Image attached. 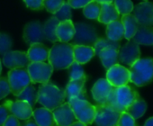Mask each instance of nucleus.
<instances>
[{
	"label": "nucleus",
	"instance_id": "obj_1",
	"mask_svg": "<svg viewBox=\"0 0 153 126\" xmlns=\"http://www.w3.org/2000/svg\"><path fill=\"white\" fill-rule=\"evenodd\" d=\"M49 64L53 70H66L74 61L73 45L68 42H55L49 51Z\"/></svg>",
	"mask_w": 153,
	"mask_h": 126
},
{
	"label": "nucleus",
	"instance_id": "obj_2",
	"mask_svg": "<svg viewBox=\"0 0 153 126\" xmlns=\"http://www.w3.org/2000/svg\"><path fill=\"white\" fill-rule=\"evenodd\" d=\"M65 90L52 83L47 82L39 87L37 102L50 111H53L55 108L62 105L65 102Z\"/></svg>",
	"mask_w": 153,
	"mask_h": 126
},
{
	"label": "nucleus",
	"instance_id": "obj_3",
	"mask_svg": "<svg viewBox=\"0 0 153 126\" xmlns=\"http://www.w3.org/2000/svg\"><path fill=\"white\" fill-rule=\"evenodd\" d=\"M130 82L137 87L149 85L153 79V59H139L130 67Z\"/></svg>",
	"mask_w": 153,
	"mask_h": 126
},
{
	"label": "nucleus",
	"instance_id": "obj_4",
	"mask_svg": "<svg viewBox=\"0 0 153 126\" xmlns=\"http://www.w3.org/2000/svg\"><path fill=\"white\" fill-rule=\"evenodd\" d=\"M68 103L72 108L76 120L86 125H91L94 122L96 117V106L87 99L75 97L68 100Z\"/></svg>",
	"mask_w": 153,
	"mask_h": 126
},
{
	"label": "nucleus",
	"instance_id": "obj_5",
	"mask_svg": "<svg viewBox=\"0 0 153 126\" xmlns=\"http://www.w3.org/2000/svg\"><path fill=\"white\" fill-rule=\"evenodd\" d=\"M74 25L75 35L71 40V44L93 47L99 38L97 29L93 25L85 23H76Z\"/></svg>",
	"mask_w": 153,
	"mask_h": 126
},
{
	"label": "nucleus",
	"instance_id": "obj_6",
	"mask_svg": "<svg viewBox=\"0 0 153 126\" xmlns=\"http://www.w3.org/2000/svg\"><path fill=\"white\" fill-rule=\"evenodd\" d=\"M7 79L10 86V91L16 96L31 84V79L26 68L11 70L8 72Z\"/></svg>",
	"mask_w": 153,
	"mask_h": 126
},
{
	"label": "nucleus",
	"instance_id": "obj_7",
	"mask_svg": "<svg viewBox=\"0 0 153 126\" xmlns=\"http://www.w3.org/2000/svg\"><path fill=\"white\" fill-rule=\"evenodd\" d=\"M26 69L33 84L49 82L54 70L51 65L46 62H30Z\"/></svg>",
	"mask_w": 153,
	"mask_h": 126
},
{
	"label": "nucleus",
	"instance_id": "obj_8",
	"mask_svg": "<svg viewBox=\"0 0 153 126\" xmlns=\"http://www.w3.org/2000/svg\"><path fill=\"white\" fill-rule=\"evenodd\" d=\"M139 98H140L139 93L128 85L114 87V100L120 113L125 112L126 108Z\"/></svg>",
	"mask_w": 153,
	"mask_h": 126
},
{
	"label": "nucleus",
	"instance_id": "obj_9",
	"mask_svg": "<svg viewBox=\"0 0 153 126\" xmlns=\"http://www.w3.org/2000/svg\"><path fill=\"white\" fill-rule=\"evenodd\" d=\"M95 122L97 126H117L121 113L105 104H97Z\"/></svg>",
	"mask_w": 153,
	"mask_h": 126
},
{
	"label": "nucleus",
	"instance_id": "obj_10",
	"mask_svg": "<svg viewBox=\"0 0 153 126\" xmlns=\"http://www.w3.org/2000/svg\"><path fill=\"white\" fill-rule=\"evenodd\" d=\"M139 59H140V46L133 41L130 40L126 44L120 47L118 50V59L122 64L131 67Z\"/></svg>",
	"mask_w": 153,
	"mask_h": 126
},
{
	"label": "nucleus",
	"instance_id": "obj_11",
	"mask_svg": "<svg viewBox=\"0 0 153 126\" xmlns=\"http://www.w3.org/2000/svg\"><path fill=\"white\" fill-rule=\"evenodd\" d=\"M106 79L114 87L128 85L130 82V71L127 68L120 64L114 65L107 70Z\"/></svg>",
	"mask_w": 153,
	"mask_h": 126
},
{
	"label": "nucleus",
	"instance_id": "obj_12",
	"mask_svg": "<svg viewBox=\"0 0 153 126\" xmlns=\"http://www.w3.org/2000/svg\"><path fill=\"white\" fill-rule=\"evenodd\" d=\"M23 38L28 45H32L33 43H42L44 40H46L43 33V25L38 21L28 23L25 26Z\"/></svg>",
	"mask_w": 153,
	"mask_h": 126
},
{
	"label": "nucleus",
	"instance_id": "obj_13",
	"mask_svg": "<svg viewBox=\"0 0 153 126\" xmlns=\"http://www.w3.org/2000/svg\"><path fill=\"white\" fill-rule=\"evenodd\" d=\"M10 112L11 114L16 116L20 120H28L33 116V107L30 104L25 100H7L3 104Z\"/></svg>",
	"mask_w": 153,
	"mask_h": 126
},
{
	"label": "nucleus",
	"instance_id": "obj_14",
	"mask_svg": "<svg viewBox=\"0 0 153 126\" xmlns=\"http://www.w3.org/2000/svg\"><path fill=\"white\" fill-rule=\"evenodd\" d=\"M27 53L19 50H10L3 55V64L11 70L18 68H27L30 64Z\"/></svg>",
	"mask_w": 153,
	"mask_h": 126
},
{
	"label": "nucleus",
	"instance_id": "obj_15",
	"mask_svg": "<svg viewBox=\"0 0 153 126\" xmlns=\"http://www.w3.org/2000/svg\"><path fill=\"white\" fill-rule=\"evenodd\" d=\"M133 16L139 24L152 26L153 25V3L142 2L133 7Z\"/></svg>",
	"mask_w": 153,
	"mask_h": 126
},
{
	"label": "nucleus",
	"instance_id": "obj_16",
	"mask_svg": "<svg viewBox=\"0 0 153 126\" xmlns=\"http://www.w3.org/2000/svg\"><path fill=\"white\" fill-rule=\"evenodd\" d=\"M55 121L58 126H69L76 122V117L69 104L63 103L52 111Z\"/></svg>",
	"mask_w": 153,
	"mask_h": 126
},
{
	"label": "nucleus",
	"instance_id": "obj_17",
	"mask_svg": "<svg viewBox=\"0 0 153 126\" xmlns=\"http://www.w3.org/2000/svg\"><path fill=\"white\" fill-rule=\"evenodd\" d=\"M86 81H87V77L79 79L69 80L65 89L66 98L68 100L75 97L80 99H87V92L85 88Z\"/></svg>",
	"mask_w": 153,
	"mask_h": 126
},
{
	"label": "nucleus",
	"instance_id": "obj_18",
	"mask_svg": "<svg viewBox=\"0 0 153 126\" xmlns=\"http://www.w3.org/2000/svg\"><path fill=\"white\" fill-rule=\"evenodd\" d=\"M113 88L114 87L107 81L106 79H98L91 89L93 98L97 104H105Z\"/></svg>",
	"mask_w": 153,
	"mask_h": 126
},
{
	"label": "nucleus",
	"instance_id": "obj_19",
	"mask_svg": "<svg viewBox=\"0 0 153 126\" xmlns=\"http://www.w3.org/2000/svg\"><path fill=\"white\" fill-rule=\"evenodd\" d=\"M96 55L95 50L91 46L85 45H73L74 61L83 65L88 63Z\"/></svg>",
	"mask_w": 153,
	"mask_h": 126
},
{
	"label": "nucleus",
	"instance_id": "obj_20",
	"mask_svg": "<svg viewBox=\"0 0 153 126\" xmlns=\"http://www.w3.org/2000/svg\"><path fill=\"white\" fill-rule=\"evenodd\" d=\"M75 35V25L72 20L59 22L56 29V36L60 42H70Z\"/></svg>",
	"mask_w": 153,
	"mask_h": 126
},
{
	"label": "nucleus",
	"instance_id": "obj_21",
	"mask_svg": "<svg viewBox=\"0 0 153 126\" xmlns=\"http://www.w3.org/2000/svg\"><path fill=\"white\" fill-rule=\"evenodd\" d=\"M50 50L43 43H33L27 50V56L31 62H45L48 60Z\"/></svg>",
	"mask_w": 153,
	"mask_h": 126
},
{
	"label": "nucleus",
	"instance_id": "obj_22",
	"mask_svg": "<svg viewBox=\"0 0 153 126\" xmlns=\"http://www.w3.org/2000/svg\"><path fill=\"white\" fill-rule=\"evenodd\" d=\"M33 117L38 126H58L52 111L45 107L35 109L33 113Z\"/></svg>",
	"mask_w": 153,
	"mask_h": 126
},
{
	"label": "nucleus",
	"instance_id": "obj_23",
	"mask_svg": "<svg viewBox=\"0 0 153 126\" xmlns=\"http://www.w3.org/2000/svg\"><path fill=\"white\" fill-rule=\"evenodd\" d=\"M131 41L139 45H153V27L139 24L138 29Z\"/></svg>",
	"mask_w": 153,
	"mask_h": 126
},
{
	"label": "nucleus",
	"instance_id": "obj_24",
	"mask_svg": "<svg viewBox=\"0 0 153 126\" xmlns=\"http://www.w3.org/2000/svg\"><path fill=\"white\" fill-rule=\"evenodd\" d=\"M120 15L118 11L116 10L114 3L110 4H101V10H100V15L97 18L98 22L108 24L111 22L119 20Z\"/></svg>",
	"mask_w": 153,
	"mask_h": 126
},
{
	"label": "nucleus",
	"instance_id": "obj_25",
	"mask_svg": "<svg viewBox=\"0 0 153 126\" xmlns=\"http://www.w3.org/2000/svg\"><path fill=\"white\" fill-rule=\"evenodd\" d=\"M98 57L105 70H109L114 65L119 64L118 50L114 48H105L100 50Z\"/></svg>",
	"mask_w": 153,
	"mask_h": 126
},
{
	"label": "nucleus",
	"instance_id": "obj_26",
	"mask_svg": "<svg viewBox=\"0 0 153 126\" xmlns=\"http://www.w3.org/2000/svg\"><path fill=\"white\" fill-rule=\"evenodd\" d=\"M106 37L107 39L114 42H120L124 38V28L121 20L111 22L106 27Z\"/></svg>",
	"mask_w": 153,
	"mask_h": 126
},
{
	"label": "nucleus",
	"instance_id": "obj_27",
	"mask_svg": "<svg viewBox=\"0 0 153 126\" xmlns=\"http://www.w3.org/2000/svg\"><path fill=\"white\" fill-rule=\"evenodd\" d=\"M121 22L124 28V38L128 41L131 40V38L134 36V34L137 32L139 24L136 20V18L131 14L124 15L121 18Z\"/></svg>",
	"mask_w": 153,
	"mask_h": 126
},
{
	"label": "nucleus",
	"instance_id": "obj_28",
	"mask_svg": "<svg viewBox=\"0 0 153 126\" xmlns=\"http://www.w3.org/2000/svg\"><path fill=\"white\" fill-rule=\"evenodd\" d=\"M59 24V21L53 16L50 19H48L43 25V33H44L45 39L51 42L55 43L59 42L56 36V29Z\"/></svg>",
	"mask_w": 153,
	"mask_h": 126
},
{
	"label": "nucleus",
	"instance_id": "obj_29",
	"mask_svg": "<svg viewBox=\"0 0 153 126\" xmlns=\"http://www.w3.org/2000/svg\"><path fill=\"white\" fill-rule=\"evenodd\" d=\"M146 110H147L146 102L144 100H142L141 98H139L133 104H131L130 106H128L126 108L125 112L136 120V119H139L141 116H143Z\"/></svg>",
	"mask_w": 153,
	"mask_h": 126
},
{
	"label": "nucleus",
	"instance_id": "obj_30",
	"mask_svg": "<svg viewBox=\"0 0 153 126\" xmlns=\"http://www.w3.org/2000/svg\"><path fill=\"white\" fill-rule=\"evenodd\" d=\"M16 97H17V100H25V101L28 102L30 104V105L32 107H33L37 102L38 91L32 84H30Z\"/></svg>",
	"mask_w": 153,
	"mask_h": 126
},
{
	"label": "nucleus",
	"instance_id": "obj_31",
	"mask_svg": "<svg viewBox=\"0 0 153 126\" xmlns=\"http://www.w3.org/2000/svg\"><path fill=\"white\" fill-rule=\"evenodd\" d=\"M101 10V4L96 0H92L85 7H83V14L88 19L96 20L98 18Z\"/></svg>",
	"mask_w": 153,
	"mask_h": 126
},
{
	"label": "nucleus",
	"instance_id": "obj_32",
	"mask_svg": "<svg viewBox=\"0 0 153 126\" xmlns=\"http://www.w3.org/2000/svg\"><path fill=\"white\" fill-rule=\"evenodd\" d=\"M93 48L95 50L96 54L98 55L100 50L105 49V48H114V49L119 50L120 43H119V42H114V41H111L107 38H98V40L94 44Z\"/></svg>",
	"mask_w": 153,
	"mask_h": 126
},
{
	"label": "nucleus",
	"instance_id": "obj_33",
	"mask_svg": "<svg viewBox=\"0 0 153 126\" xmlns=\"http://www.w3.org/2000/svg\"><path fill=\"white\" fill-rule=\"evenodd\" d=\"M114 5L119 15L124 16L131 14L133 10V4L131 0H114Z\"/></svg>",
	"mask_w": 153,
	"mask_h": 126
},
{
	"label": "nucleus",
	"instance_id": "obj_34",
	"mask_svg": "<svg viewBox=\"0 0 153 126\" xmlns=\"http://www.w3.org/2000/svg\"><path fill=\"white\" fill-rule=\"evenodd\" d=\"M68 69V74H69V80L79 79L87 77L82 66L76 61H73L72 64Z\"/></svg>",
	"mask_w": 153,
	"mask_h": 126
},
{
	"label": "nucleus",
	"instance_id": "obj_35",
	"mask_svg": "<svg viewBox=\"0 0 153 126\" xmlns=\"http://www.w3.org/2000/svg\"><path fill=\"white\" fill-rule=\"evenodd\" d=\"M54 16L59 21L63 22L66 20H71L72 16H71V7L68 3H64L63 6L59 8V11H57L54 14Z\"/></svg>",
	"mask_w": 153,
	"mask_h": 126
},
{
	"label": "nucleus",
	"instance_id": "obj_36",
	"mask_svg": "<svg viewBox=\"0 0 153 126\" xmlns=\"http://www.w3.org/2000/svg\"><path fill=\"white\" fill-rule=\"evenodd\" d=\"M12 39L8 34L0 33V55H5L12 49Z\"/></svg>",
	"mask_w": 153,
	"mask_h": 126
},
{
	"label": "nucleus",
	"instance_id": "obj_37",
	"mask_svg": "<svg viewBox=\"0 0 153 126\" xmlns=\"http://www.w3.org/2000/svg\"><path fill=\"white\" fill-rule=\"evenodd\" d=\"M65 3V0H43V7L51 14H55Z\"/></svg>",
	"mask_w": 153,
	"mask_h": 126
},
{
	"label": "nucleus",
	"instance_id": "obj_38",
	"mask_svg": "<svg viewBox=\"0 0 153 126\" xmlns=\"http://www.w3.org/2000/svg\"><path fill=\"white\" fill-rule=\"evenodd\" d=\"M117 126H136V122L135 119L132 118L129 113L123 112L120 114Z\"/></svg>",
	"mask_w": 153,
	"mask_h": 126
},
{
	"label": "nucleus",
	"instance_id": "obj_39",
	"mask_svg": "<svg viewBox=\"0 0 153 126\" xmlns=\"http://www.w3.org/2000/svg\"><path fill=\"white\" fill-rule=\"evenodd\" d=\"M10 93V86L7 78H0V100L7 97Z\"/></svg>",
	"mask_w": 153,
	"mask_h": 126
},
{
	"label": "nucleus",
	"instance_id": "obj_40",
	"mask_svg": "<svg viewBox=\"0 0 153 126\" xmlns=\"http://www.w3.org/2000/svg\"><path fill=\"white\" fill-rule=\"evenodd\" d=\"M26 7L32 10H42L43 8V0H24Z\"/></svg>",
	"mask_w": 153,
	"mask_h": 126
},
{
	"label": "nucleus",
	"instance_id": "obj_41",
	"mask_svg": "<svg viewBox=\"0 0 153 126\" xmlns=\"http://www.w3.org/2000/svg\"><path fill=\"white\" fill-rule=\"evenodd\" d=\"M92 0H68V4L71 7V8L78 9L85 7Z\"/></svg>",
	"mask_w": 153,
	"mask_h": 126
},
{
	"label": "nucleus",
	"instance_id": "obj_42",
	"mask_svg": "<svg viewBox=\"0 0 153 126\" xmlns=\"http://www.w3.org/2000/svg\"><path fill=\"white\" fill-rule=\"evenodd\" d=\"M3 126H21V123L18 118H16L13 114H10L5 121Z\"/></svg>",
	"mask_w": 153,
	"mask_h": 126
},
{
	"label": "nucleus",
	"instance_id": "obj_43",
	"mask_svg": "<svg viewBox=\"0 0 153 126\" xmlns=\"http://www.w3.org/2000/svg\"><path fill=\"white\" fill-rule=\"evenodd\" d=\"M8 115H10V112L9 110L4 105H0V126H3L5 121L7 120V118L8 117Z\"/></svg>",
	"mask_w": 153,
	"mask_h": 126
},
{
	"label": "nucleus",
	"instance_id": "obj_44",
	"mask_svg": "<svg viewBox=\"0 0 153 126\" xmlns=\"http://www.w3.org/2000/svg\"><path fill=\"white\" fill-rule=\"evenodd\" d=\"M21 126H38V124L35 122L34 119L30 118L28 120H25V122L23 124H21Z\"/></svg>",
	"mask_w": 153,
	"mask_h": 126
},
{
	"label": "nucleus",
	"instance_id": "obj_45",
	"mask_svg": "<svg viewBox=\"0 0 153 126\" xmlns=\"http://www.w3.org/2000/svg\"><path fill=\"white\" fill-rule=\"evenodd\" d=\"M144 126H153V117L149 118V119L145 122Z\"/></svg>",
	"mask_w": 153,
	"mask_h": 126
},
{
	"label": "nucleus",
	"instance_id": "obj_46",
	"mask_svg": "<svg viewBox=\"0 0 153 126\" xmlns=\"http://www.w3.org/2000/svg\"><path fill=\"white\" fill-rule=\"evenodd\" d=\"M69 126H88V125H86L85 123H83V122H81L79 121H76L72 124H70Z\"/></svg>",
	"mask_w": 153,
	"mask_h": 126
},
{
	"label": "nucleus",
	"instance_id": "obj_47",
	"mask_svg": "<svg viewBox=\"0 0 153 126\" xmlns=\"http://www.w3.org/2000/svg\"><path fill=\"white\" fill-rule=\"evenodd\" d=\"M96 1H97L100 4H110L114 2V0H96Z\"/></svg>",
	"mask_w": 153,
	"mask_h": 126
},
{
	"label": "nucleus",
	"instance_id": "obj_48",
	"mask_svg": "<svg viewBox=\"0 0 153 126\" xmlns=\"http://www.w3.org/2000/svg\"><path fill=\"white\" fill-rule=\"evenodd\" d=\"M2 72V65H1V61H0V75H1Z\"/></svg>",
	"mask_w": 153,
	"mask_h": 126
},
{
	"label": "nucleus",
	"instance_id": "obj_49",
	"mask_svg": "<svg viewBox=\"0 0 153 126\" xmlns=\"http://www.w3.org/2000/svg\"><path fill=\"white\" fill-rule=\"evenodd\" d=\"M145 1H147V0H145Z\"/></svg>",
	"mask_w": 153,
	"mask_h": 126
}]
</instances>
